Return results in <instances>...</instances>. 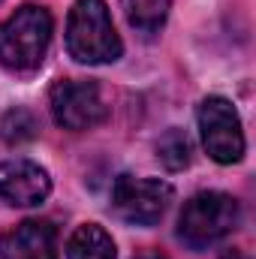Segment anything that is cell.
I'll return each instance as SVG.
<instances>
[{
  "instance_id": "5bb4252c",
  "label": "cell",
  "mask_w": 256,
  "mask_h": 259,
  "mask_svg": "<svg viewBox=\"0 0 256 259\" xmlns=\"http://www.w3.org/2000/svg\"><path fill=\"white\" fill-rule=\"evenodd\" d=\"M223 259H247L241 250H229V253H223Z\"/></svg>"
},
{
  "instance_id": "52a82bcc",
  "label": "cell",
  "mask_w": 256,
  "mask_h": 259,
  "mask_svg": "<svg viewBox=\"0 0 256 259\" xmlns=\"http://www.w3.org/2000/svg\"><path fill=\"white\" fill-rule=\"evenodd\" d=\"M52 193V178L49 172L33 163V160H6L0 163V199L18 208H33L46 202Z\"/></svg>"
},
{
  "instance_id": "8992f818",
  "label": "cell",
  "mask_w": 256,
  "mask_h": 259,
  "mask_svg": "<svg viewBox=\"0 0 256 259\" xmlns=\"http://www.w3.org/2000/svg\"><path fill=\"white\" fill-rule=\"evenodd\" d=\"M49 103H52V115H55L58 127L75 130V133L97 127L109 118V106H106L100 88L94 81H84V78L55 81Z\"/></svg>"
},
{
  "instance_id": "277c9868",
  "label": "cell",
  "mask_w": 256,
  "mask_h": 259,
  "mask_svg": "<svg viewBox=\"0 0 256 259\" xmlns=\"http://www.w3.org/2000/svg\"><path fill=\"white\" fill-rule=\"evenodd\" d=\"M199 130L202 145L211 160L217 163H238L244 157V130L235 106L226 97H208L199 106Z\"/></svg>"
},
{
  "instance_id": "6da1fadb",
  "label": "cell",
  "mask_w": 256,
  "mask_h": 259,
  "mask_svg": "<svg viewBox=\"0 0 256 259\" xmlns=\"http://www.w3.org/2000/svg\"><path fill=\"white\" fill-rule=\"evenodd\" d=\"M66 52L78 64H112L124 46L106 0H75L66 18Z\"/></svg>"
},
{
  "instance_id": "7a4b0ae2",
  "label": "cell",
  "mask_w": 256,
  "mask_h": 259,
  "mask_svg": "<svg viewBox=\"0 0 256 259\" xmlns=\"http://www.w3.org/2000/svg\"><path fill=\"white\" fill-rule=\"evenodd\" d=\"M52 12L36 3L18 6L0 24V64L12 72H30L42 64L52 42Z\"/></svg>"
},
{
  "instance_id": "7c38bea8",
  "label": "cell",
  "mask_w": 256,
  "mask_h": 259,
  "mask_svg": "<svg viewBox=\"0 0 256 259\" xmlns=\"http://www.w3.org/2000/svg\"><path fill=\"white\" fill-rule=\"evenodd\" d=\"M36 118L27 112V109H9L3 118H0V136H3V142H9V145H21V142H30L33 136H36Z\"/></svg>"
},
{
  "instance_id": "30bf717a",
  "label": "cell",
  "mask_w": 256,
  "mask_h": 259,
  "mask_svg": "<svg viewBox=\"0 0 256 259\" xmlns=\"http://www.w3.org/2000/svg\"><path fill=\"white\" fill-rule=\"evenodd\" d=\"M121 9L130 27H136L139 33H157L169 18L172 0H121Z\"/></svg>"
},
{
  "instance_id": "9c48e42d",
  "label": "cell",
  "mask_w": 256,
  "mask_h": 259,
  "mask_svg": "<svg viewBox=\"0 0 256 259\" xmlns=\"http://www.w3.org/2000/svg\"><path fill=\"white\" fill-rule=\"evenodd\" d=\"M115 241L112 235L97 226V223H84L72 232L69 244H66V259H115Z\"/></svg>"
},
{
  "instance_id": "4fadbf2b",
  "label": "cell",
  "mask_w": 256,
  "mask_h": 259,
  "mask_svg": "<svg viewBox=\"0 0 256 259\" xmlns=\"http://www.w3.org/2000/svg\"><path fill=\"white\" fill-rule=\"evenodd\" d=\"M133 259H166L160 250H145V253H139V256H133Z\"/></svg>"
},
{
  "instance_id": "5b68a950",
  "label": "cell",
  "mask_w": 256,
  "mask_h": 259,
  "mask_svg": "<svg viewBox=\"0 0 256 259\" xmlns=\"http://www.w3.org/2000/svg\"><path fill=\"white\" fill-rule=\"evenodd\" d=\"M172 202V187L160 178H133L121 175L112 187L115 214L133 226H154Z\"/></svg>"
},
{
  "instance_id": "8fae6325",
  "label": "cell",
  "mask_w": 256,
  "mask_h": 259,
  "mask_svg": "<svg viewBox=\"0 0 256 259\" xmlns=\"http://www.w3.org/2000/svg\"><path fill=\"white\" fill-rule=\"evenodd\" d=\"M157 160L169 169V172H178L190 163V139L184 130H166L157 142Z\"/></svg>"
},
{
  "instance_id": "ba28073f",
  "label": "cell",
  "mask_w": 256,
  "mask_h": 259,
  "mask_svg": "<svg viewBox=\"0 0 256 259\" xmlns=\"http://www.w3.org/2000/svg\"><path fill=\"white\" fill-rule=\"evenodd\" d=\"M0 259H58V232L49 220H21L0 235Z\"/></svg>"
},
{
  "instance_id": "3957f363",
  "label": "cell",
  "mask_w": 256,
  "mask_h": 259,
  "mask_svg": "<svg viewBox=\"0 0 256 259\" xmlns=\"http://www.w3.org/2000/svg\"><path fill=\"white\" fill-rule=\"evenodd\" d=\"M238 220H241V208L232 196L205 190L184 202L178 217V238L193 250H205L223 241L226 235H232Z\"/></svg>"
}]
</instances>
